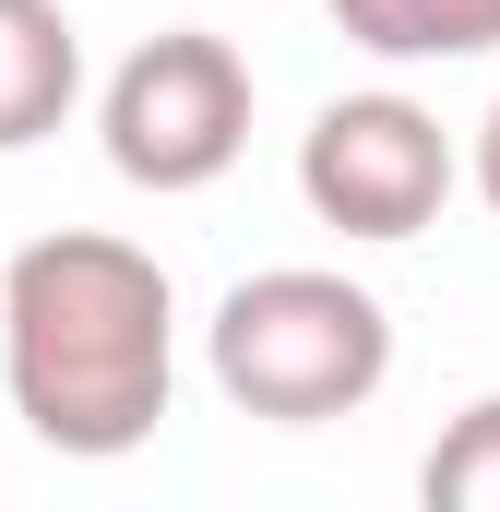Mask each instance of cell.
Here are the masks:
<instances>
[{"instance_id": "cell-1", "label": "cell", "mask_w": 500, "mask_h": 512, "mask_svg": "<svg viewBox=\"0 0 500 512\" xmlns=\"http://www.w3.org/2000/svg\"><path fill=\"white\" fill-rule=\"evenodd\" d=\"M0 393L12 417L72 453L120 465L167 429L179 393V286L108 227H48L0 262Z\"/></svg>"}, {"instance_id": "cell-2", "label": "cell", "mask_w": 500, "mask_h": 512, "mask_svg": "<svg viewBox=\"0 0 500 512\" xmlns=\"http://www.w3.org/2000/svg\"><path fill=\"white\" fill-rule=\"evenodd\" d=\"M203 370L262 429H322V417H358L393 382V310L334 262H262L215 298Z\"/></svg>"}, {"instance_id": "cell-3", "label": "cell", "mask_w": 500, "mask_h": 512, "mask_svg": "<svg viewBox=\"0 0 500 512\" xmlns=\"http://www.w3.org/2000/svg\"><path fill=\"white\" fill-rule=\"evenodd\" d=\"M96 143L131 191L179 203V191H215L250 155V60L215 24H167L143 36L120 72L96 84Z\"/></svg>"}, {"instance_id": "cell-4", "label": "cell", "mask_w": 500, "mask_h": 512, "mask_svg": "<svg viewBox=\"0 0 500 512\" xmlns=\"http://www.w3.org/2000/svg\"><path fill=\"white\" fill-rule=\"evenodd\" d=\"M453 179H465L453 131L429 120L417 96H393V84L334 96L322 120L298 131V203L334 239H417V227H441Z\"/></svg>"}, {"instance_id": "cell-5", "label": "cell", "mask_w": 500, "mask_h": 512, "mask_svg": "<svg viewBox=\"0 0 500 512\" xmlns=\"http://www.w3.org/2000/svg\"><path fill=\"white\" fill-rule=\"evenodd\" d=\"M84 108V24L60 0H0V155L48 143Z\"/></svg>"}, {"instance_id": "cell-6", "label": "cell", "mask_w": 500, "mask_h": 512, "mask_svg": "<svg viewBox=\"0 0 500 512\" xmlns=\"http://www.w3.org/2000/svg\"><path fill=\"white\" fill-rule=\"evenodd\" d=\"M346 48H370L393 72H429V60H489L500 48V0H322Z\"/></svg>"}, {"instance_id": "cell-7", "label": "cell", "mask_w": 500, "mask_h": 512, "mask_svg": "<svg viewBox=\"0 0 500 512\" xmlns=\"http://www.w3.org/2000/svg\"><path fill=\"white\" fill-rule=\"evenodd\" d=\"M417 501H429V512H500V393H477V405L429 441Z\"/></svg>"}, {"instance_id": "cell-8", "label": "cell", "mask_w": 500, "mask_h": 512, "mask_svg": "<svg viewBox=\"0 0 500 512\" xmlns=\"http://www.w3.org/2000/svg\"><path fill=\"white\" fill-rule=\"evenodd\" d=\"M465 179H477V203H489V227H500V96H489V120H477V143H465Z\"/></svg>"}]
</instances>
